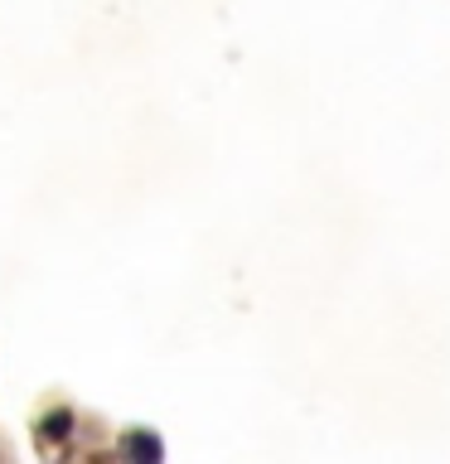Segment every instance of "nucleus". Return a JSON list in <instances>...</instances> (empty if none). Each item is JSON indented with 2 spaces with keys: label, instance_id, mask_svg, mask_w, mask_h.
Returning a JSON list of instances; mask_svg holds the SVG:
<instances>
[{
  "label": "nucleus",
  "instance_id": "nucleus-2",
  "mask_svg": "<svg viewBox=\"0 0 450 464\" xmlns=\"http://www.w3.org/2000/svg\"><path fill=\"white\" fill-rule=\"evenodd\" d=\"M68 430V416H49L44 420V435H64Z\"/></svg>",
  "mask_w": 450,
  "mask_h": 464
},
{
  "label": "nucleus",
  "instance_id": "nucleus-1",
  "mask_svg": "<svg viewBox=\"0 0 450 464\" xmlns=\"http://www.w3.org/2000/svg\"><path fill=\"white\" fill-rule=\"evenodd\" d=\"M126 455H141V459H160V445L151 435H136V440H126Z\"/></svg>",
  "mask_w": 450,
  "mask_h": 464
}]
</instances>
